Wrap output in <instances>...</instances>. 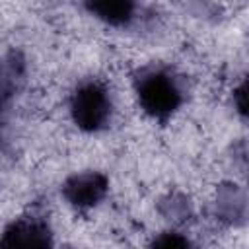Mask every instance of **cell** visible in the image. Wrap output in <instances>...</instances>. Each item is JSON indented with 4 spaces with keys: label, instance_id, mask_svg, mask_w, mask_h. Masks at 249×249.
I'll return each instance as SVG.
<instances>
[{
    "label": "cell",
    "instance_id": "cell-1",
    "mask_svg": "<svg viewBox=\"0 0 249 249\" xmlns=\"http://www.w3.org/2000/svg\"><path fill=\"white\" fill-rule=\"evenodd\" d=\"M130 89L138 111L154 123L173 121L187 103V78L163 64H144L132 74Z\"/></svg>",
    "mask_w": 249,
    "mask_h": 249
},
{
    "label": "cell",
    "instance_id": "cell-2",
    "mask_svg": "<svg viewBox=\"0 0 249 249\" xmlns=\"http://www.w3.org/2000/svg\"><path fill=\"white\" fill-rule=\"evenodd\" d=\"M68 121L82 134H99L107 130L119 115L117 93L105 78H82L64 99Z\"/></svg>",
    "mask_w": 249,
    "mask_h": 249
},
{
    "label": "cell",
    "instance_id": "cell-3",
    "mask_svg": "<svg viewBox=\"0 0 249 249\" xmlns=\"http://www.w3.org/2000/svg\"><path fill=\"white\" fill-rule=\"evenodd\" d=\"M111 191V179L99 169H80L68 175L60 185L64 204L80 218L99 210Z\"/></svg>",
    "mask_w": 249,
    "mask_h": 249
},
{
    "label": "cell",
    "instance_id": "cell-4",
    "mask_svg": "<svg viewBox=\"0 0 249 249\" xmlns=\"http://www.w3.org/2000/svg\"><path fill=\"white\" fill-rule=\"evenodd\" d=\"M54 243V230L43 212L29 210L16 216L2 233V247H16V245H53Z\"/></svg>",
    "mask_w": 249,
    "mask_h": 249
},
{
    "label": "cell",
    "instance_id": "cell-5",
    "mask_svg": "<svg viewBox=\"0 0 249 249\" xmlns=\"http://www.w3.org/2000/svg\"><path fill=\"white\" fill-rule=\"evenodd\" d=\"M88 14L105 27L126 29L140 19L138 0H84Z\"/></svg>",
    "mask_w": 249,
    "mask_h": 249
}]
</instances>
